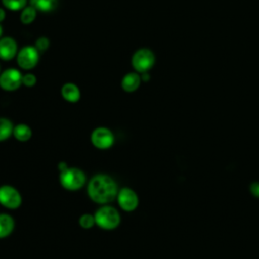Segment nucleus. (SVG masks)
Instances as JSON below:
<instances>
[{
    "label": "nucleus",
    "mask_w": 259,
    "mask_h": 259,
    "mask_svg": "<svg viewBox=\"0 0 259 259\" xmlns=\"http://www.w3.org/2000/svg\"><path fill=\"white\" fill-rule=\"evenodd\" d=\"M36 83V77L31 74V73H27L25 75L22 76V84L26 87H32L34 86Z\"/></svg>",
    "instance_id": "412c9836"
},
{
    "label": "nucleus",
    "mask_w": 259,
    "mask_h": 259,
    "mask_svg": "<svg viewBox=\"0 0 259 259\" xmlns=\"http://www.w3.org/2000/svg\"><path fill=\"white\" fill-rule=\"evenodd\" d=\"M69 166L65 163V162H60L59 163V165H58V168H59V170H60V172H62V171H65L67 168H68Z\"/></svg>",
    "instance_id": "5701e85b"
},
{
    "label": "nucleus",
    "mask_w": 259,
    "mask_h": 259,
    "mask_svg": "<svg viewBox=\"0 0 259 259\" xmlns=\"http://www.w3.org/2000/svg\"><path fill=\"white\" fill-rule=\"evenodd\" d=\"M60 183L67 190H79L86 183V175L79 168L68 167L65 171L60 172Z\"/></svg>",
    "instance_id": "f03ea898"
},
{
    "label": "nucleus",
    "mask_w": 259,
    "mask_h": 259,
    "mask_svg": "<svg viewBox=\"0 0 259 259\" xmlns=\"http://www.w3.org/2000/svg\"><path fill=\"white\" fill-rule=\"evenodd\" d=\"M155 54L148 48L137 50L132 57V66L137 73H147L155 65Z\"/></svg>",
    "instance_id": "20e7f679"
},
{
    "label": "nucleus",
    "mask_w": 259,
    "mask_h": 259,
    "mask_svg": "<svg viewBox=\"0 0 259 259\" xmlns=\"http://www.w3.org/2000/svg\"><path fill=\"white\" fill-rule=\"evenodd\" d=\"M117 184L114 179L106 174L93 176L87 185V193L91 200L105 204L111 202L117 196Z\"/></svg>",
    "instance_id": "f257e3e1"
},
{
    "label": "nucleus",
    "mask_w": 259,
    "mask_h": 259,
    "mask_svg": "<svg viewBox=\"0 0 259 259\" xmlns=\"http://www.w3.org/2000/svg\"><path fill=\"white\" fill-rule=\"evenodd\" d=\"M79 224L83 229H90L95 225V218L94 214L91 213H84L79 219Z\"/></svg>",
    "instance_id": "6ab92c4d"
},
{
    "label": "nucleus",
    "mask_w": 259,
    "mask_h": 259,
    "mask_svg": "<svg viewBox=\"0 0 259 259\" xmlns=\"http://www.w3.org/2000/svg\"><path fill=\"white\" fill-rule=\"evenodd\" d=\"M4 18H5V11H4L3 8L0 7V22L3 21Z\"/></svg>",
    "instance_id": "b1692460"
},
{
    "label": "nucleus",
    "mask_w": 259,
    "mask_h": 259,
    "mask_svg": "<svg viewBox=\"0 0 259 259\" xmlns=\"http://www.w3.org/2000/svg\"><path fill=\"white\" fill-rule=\"evenodd\" d=\"M141 82H142L141 75L137 72H131V73H127L125 76H123L121 80V88L125 92H134L139 88Z\"/></svg>",
    "instance_id": "9b49d317"
},
{
    "label": "nucleus",
    "mask_w": 259,
    "mask_h": 259,
    "mask_svg": "<svg viewBox=\"0 0 259 259\" xmlns=\"http://www.w3.org/2000/svg\"><path fill=\"white\" fill-rule=\"evenodd\" d=\"M1 35H2V26L0 24V38H1Z\"/></svg>",
    "instance_id": "393cba45"
},
{
    "label": "nucleus",
    "mask_w": 259,
    "mask_h": 259,
    "mask_svg": "<svg viewBox=\"0 0 259 259\" xmlns=\"http://www.w3.org/2000/svg\"><path fill=\"white\" fill-rule=\"evenodd\" d=\"M17 55V44L14 38L5 36L0 38V59L9 61Z\"/></svg>",
    "instance_id": "9d476101"
},
{
    "label": "nucleus",
    "mask_w": 259,
    "mask_h": 259,
    "mask_svg": "<svg viewBox=\"0 0 259 259\" xmlns=\"http://www.w3.org/2000/svg\"><path fill=\"white\" fill-rule=\"evenodd\" d=\"M30 5L37 11L50 12L57 8L58 0H29Z\"/></svg>",
    "instance_id": "2eb2a0df"
},
{
    "label": "nucleus",
    "mask_w": 259,
    "mask_h": 259,
    "mask_svg": "<svg viewBox=\"0 0 259 259\" xmlns=\"http://www.w3.org/2000/svg\"><path fill=\"white\" fill-rule=\"evenodd\" d=\"M38 52H45L49 49L50 47V40L48 37L46 36H40L36 39L35 41V46H34Z\"/></svg>",
    "instance_id": "aec40b11"
},
{
    "label": "nucleus",
    "mask_w": 259,
    "mask_h": 259,
    "mask_svg": "<svg viewBox=\"0 0 259 259\" xmlns=\"http://www.w3.org/2000/svg\"><path fill=\"white\" fill-rule=\"evenodd\" d=\"M0 74H1V68H0Z\"/></svg>",
    "instance_id": "a878e982"
},
{
    "label": "nucleus",
    "mask_w": 259,
    "mask_h": 259,
    "mask_svg": "<svg viewBox=\"0 0 259 259\" xmlns=\"http://www.w3.org/2000/svg\"><path fill=\"white\" fill-rule=\"evenodd\" d=\"M250 192L255 196L259 198V182L254 181L250 184Z\"/></svg>",
    "instance_id": "4be33fe9"
},
{
    "label": "nucleus",
    "mask_w": 259,
    "mask_h": 259,
    "mask_svg": "<svg viewBox=\"0 0 259 259\" xmlns=\"http://www.w3.org/2000/svg\"><path fill=\"white\" fill-rule=\"evenodd\" d=\"M27 0H2V4L9 10H22L26 6Z\"/></svg>",
    "instance_id": "a211bd4d"
},
{
    "label": "nucleus",
    "mask_w": 259,
    "mask_h": 259,
    "mask_svg": "<svg viewBox=\"0 0 259 259\" xmlns=\"http://www.w3.org/2000/svg\"><path fill=\"white\" fill-rule=\"evenodd\" d=\"M12 122L5 117H0V142L7 140L13 133Z\"/></svg>",
    "instance_id": "dca6fc26"
},
{
    "label": "nucleus",
    "mask_w": 259,
    "mask_h": 259,
    "mask_svg": "<svg viewBox=\"0 0 259 259\" xmlns=\"http://www.w3.org/2000/svg\"><path fill=\"white\" fill-rule=\"evenodd\" d=\"M14 229V220L7 213H0V239L8 237Z\"/></svg>",
    "instance_id": "ddd939ff"
},
{
    "label": "nucleus",
    "mask_w": 259,
    "mask_h": 259,
    "mask_svg": "<svg viewBox=\"0 0 259 259\" xmlns=\"http://www.w3.org/2000/svg\"><path fill=\"white\" fill-rule=\"evenodd\" d=\"M12 135L19 142H26L31 138V128L25 123H19L13 127Z\"/></svg>",
    "instance_id": "4468645a"
},
{
    "label": "nucleus",
    "mask_w": 259,
    "mask_h": 259,
    "mask_svg": "<svg viewBox=\"0 0 259 259\" xmlns=\"http://www.w3.org/2000/svg\"><path fill=\"white\" fill-rule=\"evenodd\" d=\"M91 143L92 145L100 150L109 149L114 143V136L112 132L104 126L96 127L91 133Z\"/></svg>",
    "instance_id": "423d86ee"
},
{
    "label": "nucleus",
    "mask_w": 259,
    "mask_h": 259,
    "mask_svg": "<svg viewBox=\"0 0 259 259\" xmlns=\"http://www.w3.org/2000/svg\"><path fill=\"white\" fill-rule=\"evenodd\" d=\"M22 76L17 69H6L0 74V87L6 91H14L21 86Z\"/></svg>",
    "instance_id": "6e6552de"
},
{
    "label": "nucleus",
    "mask_w": 259,
    "mask_h": 259,
    "mask_svg": "<svg viewBox=\"0 0 259 259\" xmlns=\"http://www.w3.org/2000/svg\"><path fill=\"white\" fill-rule=\"evenodd\" d=\"M17 64L20 68L24 70H30L34 68L39 59V52L33 46L23 47L16 55Z\"/></svg>",
    "instance_id": "39448f33"
},
{
    "label": "nucleus",
    "mask_w": 259,
    "mask_h": 259,
    "mask_svg": "<svg viewBox=\"0 0 259 259\" xmlns=\"http://www.w3.org/2000/svg\"><path fill=\"white\" fill-rule=\"evenodd\" d=\"M61 94L65 100L68 102H77L81 97V92L79 87L74 83H66L61 88Z\"/></svg>",
    "instance_id": "f8f14e48"
},
{
    "label": "nucleus",
    "mask_w": 259,
    "mask_h": 259,
    "mask_svg": "<svg viewBox=\"0 0 259 259\" xmlns=\"http://www.w3.org/2000/svg\"><path fill=\"white\" fill-rule=\"evenodd\" d=\"M36 9L34 7H32L31 5L29 6H25L22 10H21V13H20V21L23 23V24H29L31 23L34 19H35V16H36Z\"/></svg>",
    "instance_id": "f3484780"
},
{
    "label": "nucleus",
    "mask_w": 259,
    "mask_h": 259,
    "mask_svg": "<svg viewBox=\"0 0 259 259\" xmlns=\"http://www.w3.org/2000/svg\"><path fill=\"white\" fill-rule=\"evenodd\" d=\"M118 205L125 211H133L138 207L139 197L135 190L128 187H123L117 192Z\"/></svg>",
    "instance_id": "1a4fd4ad"
},
{
    "label": "nucleus",
    "mask_w": 259,
    "mask_h": 259,
    "mask_svg": "<svg viewBox=\"0 0 259 259\" xmlns=\"http://www.w3.org/2000/svg\"><path fill=\"white\" fill-rule=\"evenodd\" d=\"M22 198L19 191L11 185L0 186V203L10 209L18 208Z\"/></svg>",
    "instance_id": "0eeeda50"
},
{
    "label": "nucleus",
    "mask_w": 259,
    "mask_h": 259,
    "mask_svg": "<svg viewBox=\"0 0 259 259\" xmlns=\"http://www.w3.org/2000/svg\"><path fill=\"white\" fill-rule=\"evenodd\" d=\"M95 225L103 230H113L120 223V215L116 208L103 205L99 207L94 213Z\"/></svg>",
    "instance_id": "7ed1b4c3"
}]
</instances>
